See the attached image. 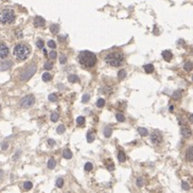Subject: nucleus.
I'll return each mask as SVG.
<instances>
[{
  "mask_svg": "<svg viewBox=\"0 0 193 193\" xmlns=\"http://www.w3.org/2000/svg\"><path fill=\"white\" fill-rule=\"evenodd\" d=\"M36 45H37V47L39 48V49H44V42H42V39H38V40H37Z\"/></svg>",
  "mask_w": 193,
  "mask_h": 193,
  "instance_id": "39",
  "label": "nucleus"
},
{
  "mask_svg": "<svg viewBox=\"0 0 193 193\" xmlns=\"http://www.w3.org/2000/svg\"><path fill=\"white\" fill-rule=\"evenodd\" d=\"M2 175H3V172H2V171H1V170H0V179L2 178Z\"/></svg>",
  "mask_w": 193,
  "mask_h": 193,
  "instance_id": "47",
  "label": "nucleus"
},
{
  "mask_svg": "<svg viewBox=\"0 0 193 193\" xmlns=\"http://www.w3.org/2000/svg\"><path fill=\"white\" fill-rule=\"evenodd\" d=\"M79 62L82 66L86 68H91L97 63V56L90 51H82L79 54Z\"/></svg>",
  "mask_w": 193,
  "mask_h": 193,
  "instance_id": "1",
  "label": "nucleus"
},
{
  "mask_svg": "<svg viewBox=\"0 0 193 193\" xmlns=\"http://www.w3.org/2000/svg\"><path fill=\"white\" fill-rule=\"evenodd\" d=\"M63 185H64L63 178H58V179L56 180V186H57L58 188H62V187H63Z\"/></svg>",
  "mask_w": 193,
  "mask_h": 193,
  "instance_id": "31",
  "label": "nucleus"
},
{
  "mask_svg": "<svg viewBox=\"0 0 193 193\" xmlns=\"http://www.w3.org/2000/svg\"><path fill=\"white\" fill-rule=\"evenodd\" d=\"M186 159H187L188 161L193 162V146H190V148L186 151Z\"/></svg>",
  "mask_w": 193,
  "mask_h": 193,
  "instance_id": "10",
  "label": "nucleus"
},
{
  "mask_svg": "<svg viewBox=\"0 0 193 193\" xmlns=\"http://www.w3.org/2000/svg\"><path fill=\"white\" fill-rule=\"evenodd\" d=\"M162 57H164V61L170 62L171 61V58H172V52L169 50H164V52H162Z\"/></svg>",
  "mask_w": 193,
  "mask_h": 193,
  "instance_id": "13",
  "label": "nucleus"
},
{
  "mask_svg": "<svg viewBox=\"0 0 193 193\" xmlns=\"http://www.w3.org/2000/svg\"><path fill=\"white\" fill-rule=\"evenodd\" d=\"M144 71H146V73H152V72L154 71V66L152 64H148V65L144 66Z\"/></svg>",
  "mask_w": 193,
  "mask_h": 193,
  "instance_id": "14",
  "label": "nucleus"
},
{
  "mask_svg": "<svg viewBox=\"0 0 193 193\" xmlns=\"http://www.w3.org/2000/svg\"><path fill=\"white\" fill-rule=\"evenodd\" d=\"M85 170H86L87 172H89V171H91V170H93V164H90V162H87V164H85Z\"/></svg>",
  "mask_w": 193,
  "mask_h": 193,
  "instance_id": "33",
  "label": "nucleus"
},
{
  "mask_svg": "<svg viewBox=\"0 0 193 193\" xmlns=\"http://www.w3.org/2000/svg\"><path fill=\"white\" fill-rule=\"evenodd\" d=\"M107 161H108V164H106V167H107V169H108L109 171L114 170V164H113L110 160H107Z\"/></svg>",
  "mask_w": 193,
  "mask_h": 193,
  "instance_id": "36",
  "label": "nucleus"
},
{
  "mask_svg": "<svg viewBox=\"0 0 193 193\" xmlns=\"http://www.w3.org/2000/svg\"><path fill=\"white\" fill-rule=\"evenodd\" d=\"M63 156H64V158L70 159L72 157L71 151H70V150H65V151H64V153H63Z\"/></svg>",
  "mask_w": 193,
  "mask_h": 193,
  "instance_id": "16",
  "label": "nucleus"
},
{
  "mask_svg": "<svg viewBox=\"0 0 193 193\" xmlns=\"http://www.w3.org/2000/svg\"><path fill=\"white\" fill-rule=\"evenodd\" d=\"M189 121H190L191 123H193V115H190V116H189Z\"/></svg>",
  "mask_w": 193,
  "mask_h": 193,
  "instance_id": "46",
  "label": "nucleus"
},
{
  "mask_svg": "<svg viewBox=\"0 0 193 193\" xmlns=\"http://www.w3.org/2000/svg\"><path fill=\"white\" fill-rule=\"evenodd\" d=\"M50 30L53 34H57L58 31H60V27H58L57 24H52V26L50 27Z\"/></svg>",
  "mask_w": 193,
  "mask_h": 193,
  "instance_id": "19",
  "label": "nucleus"
},
{
  "mask_svg": "<svg viewBox=\"0 0 193 193\" xmlns=\"http://www.w3.org/2000/svg\"><path fill=\"white\" fill-rule=\"evenodd\" d=\"M35 71H36V66L35 65H31V66H29L28 68H26L24 71L21 72L20 79L22 81H27V80H29L35 73Z\"/></svg>",
  "mask_w": 193,
  "mask_h": 193,
  "instance_id": "5",
  "label": "nucleus"
},
{
  "mask_svg": "<svg viewBox=\"0 0 193 193\" xmlns=\"http://www.w3.org/2000/svg\"><path fill=\"white\" fill-rule=\"evenodd\" d=\"M111 132H113L111 127L110 126H107L105 130H104V136H105L106 138H109V137H110V135H111Z\"/></svg>",
  "mask_w": 193,
  "mask_h": 193,
  "instance_id": "17",
  "label": "nucleus"
},
{
  "mask_svg": "<svg viewBox=\"0 0 193 193\" xmlns=\"http://www.w3.org/2000/svg\"><path fill=\"white\" fill-rule=\"evenodd\" d=\"M180 132H182V135H183L184 137H186V138L190 137L191 134H192V133H191V130L189 128L188 126H183V127H182V131H180Z\"/></svg>",
  "mask_w": 193,
  "mask_h": 193,
  "instance_id": "12",
  "label": "nucleus"
},
{
  "mask_svg": "<svg viewBox=\"0 0 193 193\" xmlns=\"http://www.w3.org/2000/svg\"><path fill=\"white\" fill-rule=\"evenodd\" d=\"M50 118H51V121L52 122H56L58 120V114L57 113H52Z\"/></svg>",
  "mask_w": 193,
  "mask_h": 193,
  "instance_id": "25",
  "label": "nucleus"
},
{
  "mask_svg": "<svg viewBox=\"0 0 193 193\" xmlns=\"http://www.w3.org/2000/svg\"><path fill=\"white\" fill-rule=\"evenodd\" d=\"M180 95H182V93H180L179 90H177V91H175V93H173V98H174L175 100H177V99L180 98Z\"/></svg>",
  "mask_w": 193,
  "mask_h": 193,
  "instance_id": "32",
  "label": "nucleus"
},
{
  "mask_svg": "<svg viewBox=\"0 0 193 193\" xmlns=\"http://www.w3.org/2000/svg\"><path fill=\"white\" fill-rule=\"evenodd\" d=\"M116 118H117V120H118V121H120V122H123L125 120V117L123 116L122 114H117L116 115Z\"/></svg>",
  "mask_w": 193,
  "mask_h": 193,
  "instance_id": "29",
  "label": "nucleus"
},
{
  "mask_svg": "<svg viewBox=\"0 0 193 193\" xmlns=\"http://www.w3.org/2000/svg\"><path fill=\"white\" fill-rule=\"evenodd\" d=\"M56 56H57V54H56V52L55 51H51L50 53H49V57L51 58V60H55L56 58Z\"/></svg>",
  "mask_w": 193,
  "mask_h": 193,
  "instance_id": "35",
  "label": "nucleus"
},
{
  "mask_svg": "<svg viewBox=\"0 0 193 193\" xmlns=\"http://www.w3.org/2000/svg\"><path fill=\"white\" fill-rule=\"evenodd\" d=\"M52 67H53V65H52L51 62H47V63L45 64V69H46V70H50Z\"/></svg>",
  "mask_w": 193,
  "mask_h": 193,
  "instance_id": "37",
  "label": "nucleus"
},
{
  "mask_svg": "<svg viewBox=\"0 0 193 193\" xmlns=\"http://www.w3.org/2000/svg\"><path fill=\"white\" fill-rule=\"evenodd\" d=\"M97 105H98V107H103V106L105 105V101H104V99H99L98 102H97Z\"/></svg>",
  "mask_w": 193,
  "mask_h": 193,
  "instance_id": "30",
  "label": "nucleus"
},
{
  "mask_svg": "<svg viewBox=\"0 0 193 193\" xmlns=\"http://www.w3.org/2000/svg\"><path fill=\"white\" fill-rule=\"evenodd\" d=\"M33 187V185H32L31 182H26V183L24 184V190H30V189Z\"/></svg>",
  "mask_w": 193,
  "mask_h": 193,
  "instance_id": "27",
  "label": "nucleus"
},
{
  "mask_svg": "<svg viewBox=\"0 0 193 193\" xmlns=\"http://www.w3.org/2000/svg\"><path fill=\"white\" fill-rule=\"evenodd\" d=\"M151 140H152V142L155 143V144H159V143L162 141L161 134H160L158 131H154L151 135Z\"/></svg>",
  "mask_w": 193,
  "mask_h": 193,
  "instance_id": "7",
  "label": "nucleus"
},
{
  "mask_svg": "<svg viewBox=\"0 0 193 193\" xmlns=\"http://www.w3.org/2000/svg\"><path fill=\"white\" fill-rule=\"evenodd\" d=\"M138 133H139L141 136H146L148 135V130L144 128V127H139V128H138Z\"/></svg>",
  "mask_w": 193,
  "mask_h": 193,
  "instance_id": "23",
  "label": "nucleus"
},
{
  "mask_svg": "<svg viewBox=\"0 0 193 193\" xmlns=\"http://www.w3.org/2000/svg\"><path fill=\"white\" fill-rule=\"evenodd\" d=\"M9 55V48L5 44L0 42V58H5Z\"/></svg>",
  "mask_w": 193,
  "mask_h": 193,
  "instance_id": "8",
  "label": "nucleus"
},
{
  "mask_svg": "<svg viewBox=\"0 0 193 193\" xmlns=\"http://www.w3.org/2000/svg\"><path fill=\"white\" fill-rule=\"evenodd\" d=\"M93 139H95V135H93V133L89 132L87 134V141H88V142H93Z\"/></svg>",
  "mask_w": 193,
  "mask_h": 193,
  "instance_id": "26",
  "label": "nucleus"
},
{
  "mask_svg": "<svg viewBox=\"0 0 193 193\" xmlns=\"http://www.w3.org/2000/svg\"><path fill=\"white\" fill-rule=\"evenodd\" d=\"M48 99H49V101H51V102H55V101L57 100V97H56L55 93H51V95L48 97Z\"/></svg>",
  "mask_w": 193,
  "mask_h": 193,
  "instance_id": "28",
  "label": "nucleus"
},
{
  "mask_svg": "<svg viewBox=\"0 0 193 193\" xmlns=\"http://www.w3.org/2000/svg\"><path fill=\"white\" fill-rule=\"evenodd\" d=\"M137 185H138V187H142V185H143L142 178H138V179H137Z\"/></svg>",
  "mask_w": 193,
  "mask_h": 193,
  "instance_id": "42",
  "label": "nucleus"
},
{
  "mask_svg": "<svg viewBox=\"0 0 193 193\" xmlns=\"http://www.w3.org/2000/svg\"><path fill=\"white\" fill-rule=\"evenodd\" d=\"M48 143H49V146H54V144H55L54 140H52V139H49V140H48Z\"/></svg>",
  "mask_w": 193,
  "mask_h": 193,
  "instance_id": "45",
  "label": "nucleus"
},
{
  "mask_svg": "<svg viewBox=\"0 0 193 193\" xmlns=\"http://www.w3.org/2000/svg\"><path fill=\"white\" fill-rule=\"evenodd\" d=\"M67 62V56L66 55H62L61 58H60V63L61 64H65Z\"/></svg>",
  "mask_w": 193,
  "mask_h": 193,
  "instance_id": "41",
  "label": "nucleus"
},
{
  "mask_svg": "<svg viewBox=\"0 0 193 193\" xmlns=\"http://www.w3.org/2000/svg\"><path fill=\"white\" fill-rule=\"evenodd\" d=\"M57 134H63V133H65V126L64 125H60V126L57 127Z\"/></svg>",
  "mask_w": 193,
  "mask_h": 193,
  "instance_id": "34",
  "label": "nucleus"
},
{
  "mask_svg": "<svg viewBox=\"0 0 193 193\" xmlns=\"http://www.w3.org/2000/svg\"><path fill=\"white\" fill-rule=\"evenodd\" d=\"M192 80H193V77H192Z\"/></svg>",
  "mask_w": 193,
  "mask_h": 193,
  "instance_id": "50",
  "label": "nucleus"
},
{
  "mask_svg": "<svg viewBox=\"0 0 193 193\" xmlns=\"http://www.w3.org/2000/svg\"><path fill=\"white\" fill-rule=\"evenodd\" d=\"M48 46H49L50 48H52V49H54V48L56 47L55 42H53V40H49V42H48Z\"/></svg>",
  "mask_w": 193,
  "mask_h": 193,
  "instance_id": "40",
  "label": "nucleus"
},
{
  "mask_svg": "<svg viewBox=\"0 0 193 193\" xmlns=\"http://www.w3.org/2000/svg\"><path fill=\"white\" fill-rule=\"evenodd\" d=\"M189 188H190V187H189L188 184H186L185 182H184V183H183V189H184V190H189Z\"/></svg>",
  "mask_w": 193,
  "mask_h": 193,
  "instance_id": "44",
  "label": "nucleus"
},
{
  "mask_svg": "<svg viewBox=\"0 0 193 193\" xmlns=\"http://www.w3.org/2000/svg\"><path fill=\"white\" fill-rule=\"evenodd\" d=\"M34 103H35L34 97L33 95H27V97L21 99L20 106L21 107H24V108H28V107H31Z\"/></svg>",
  "mask_w": 193,
  "mask_h": 193,
  "instance_id": "6",
  "label": "nucleus"
},
{
  "mask_svg": "<svg viewBox=\"0 0 193 193\" xmlns=\"http://www.w3.org/2000/svg\"><path fill=\"white\" fill-rule=\"evenodd\" d=\"M89 98H90V97L88 95H83V98H82V101H83V102H87V101L89 100Z\"/></svg>",
  "mask_w": 193,
  "mask_h": 193,
  "instance_id": "43",
  "label": "nucleus"
},
{
  "mask_svg": "<svg viewBox=\"0 0 193 193\" xmlns=\"http://www.w3.org/2000/svg\"><path fill=\"white\" fill-rule=\"evenodd\" d=\"M55 164H56V162L54 159L53 158L49 159V161H48V168H49V169H53V168L55 167Z\"/></svg>",
  "mask_w": 193,
  "mask_h": 193,
  "instance_id": "22",
  "label": "nucleus"
},
{
  "mask_svg": "<svg viewBox=\"0 0 193 193\" xmlns=\"http://www.w3.org/2000/svg\"><path fill=\"white\" fill-rule=\"evenodd\" d=\"M34 24L37 28H42V27L45 26V19L42 18V17H40V16H37L34 19Z\"/></svg>",
  "mask_w": 193,
  "mask_h": 193,
  "instance_id": "9",
  "label": "nucleus"
},
{
  "mask_svg": "<svg viewBox=\"0 0 193 193\" xmlns=\"http://www.w3.org/2000/svg\"><path fill=\"white\" fill-rule=\"evenodd\" d=\"M118 159H119L120 162H124L125 160H126V157H125V154L123 153L122 151L119 152V154H118Z\"/></svg>",
  "mask_w": 193,
  "mask_h": 193,
  "instance_id": "18",
  "label": "nucleus"
},
{
  "mask_svg": "<svg viewBox=\"0 0 193 193\" xmlns=\"http://www.w3.org/2000/svg\"><path fill=\"white\" fill-rule=\"evenodd\" d=\"M125 77H126V71H125V70H120V71L118 72V77H119L120 80L124 79Z\"/></svg>",
  "mask_w": 193,
  "mask_h": 193,
  "instance_id": "24",
  "label": "nucleus"
},
{
  "mask_svg": "<svg viewBox=\"0 0 193 193\" xmlns=\"http://www.w3.org/2000/svg\"><path fill=\"white\" fill-rule=\"evenodd\" d=\"M84 121H85V118H84V117H79V118L77 119V123L79 125L83 124V123H84Z\"/></svg>",
  "mask_w": 193,
  "mask_h": 193,
  "instance_id": "38",
  "label": "nucleus"
},
{
  "mask_svg": "<svg viewBox=\"0 0 193 193\" xmlns=\"http://www.w3.org/2000/svg\"><path fill=\"white\" fill-rule=\"evenodd\" d=\"M44 54H45V55H47L48 53H47V50H46L45 48H44Z\"/></svg>",
  "mask_w": 193,
  "mask_h": 193,
  "instance_id": "48",
  "label": "nucleus"
},
{
  "mask_svg": "<svg viewBox=\"0 0 193 193\" xmlns=\"http://www.w3.org/2000/svg\"><path fill=\"white\" fill-rule=\"evenodd\" d=\"M30 52H31V49L26 44H18V45H16L13 50L14 56L17 60H20V61H24V60H27V58L29 57Z\"/></svg>",
  "mask_w": 193,
  "mask_h": 193,
  "instance_id": "2",
  "label": "nucleus"
},
{
  "mask_svg": "<svg viewBox=\"0 0 193 193\" xmlns=\"http://www.w3.org/2000/svg\"><path fill=\"white\" fill-rule=\"evenodd\" d=\"M68 80H69V82L77 83V81H79V77H77V75H75V74H71V75H69Z\"/></svg>",
  "mask_w": 193,
  "mask_h": 193,
  "instance_id": "21",
  "label": "nucleus"
},
{
  "mask_svg": "<svg viewBox=\"0 0 193 193\" xmlns=\"http://www.w3.org/2000/svg\"><path fill=\"white\" fill-rule=\"evenodd\" d=\"M8 146V144H6V143H4V144H3L2 148H3V149H6V148H8V146Z\"/></svg>",
  "mask_w": 193,
  "mask_h": 193,
  "instance_id": "49",
  "label": "nucleus"
},
{
  "mask_svg": "<svg viewBox=\"0 0 193 193\" xmlns=\"http://www.w3.org/2000/svg\"><path fill=\"white\" fill-rule=\"evenodd\" d=\"M12 66V63L10 61H5V62H0V71L2 70H6L10 67Z\"/></svg>",
  "mask_w": 193,
  "mask_h": 193,
  "instance_id": "11",
  "label": "nucleus"
},
{
  "mask_svg": "<svg viewBox=\"0 0 193 193\" xmlns=\"http://www.w3.org/2000/svg\"><path fill=\"white\" fill-rule=\"evenodd\" d=\"M15 20V13L11 9H3L0 10V22L3 24H13Z\"/></svg>",
  "mask_w": 193,
  "mask_h": 193,
  "instance_id": "4",
  "label": "nucleus"
},
{
  "mask_svg": "<svg viewBox=\"0 0 193 193\" xmlns=\"http://www.w3.org/2000/svg\"><path fill=\"white\" fill-rule=\"evenodd\" d=\"M51 79H52V75H51L50 73L45 72V73L42 74V81H44V82H49Z\"/></svg>",
  "mask_w": 193,
  "mask_h": 193,
  "instance_id": "15",
  "label": "nucleus"
},
{
  "mask_svg": "<svg viewBox=\"0 0 193 193\" xmlns=\"http://www.w3.org/2000/svg\"><path fill=\"white\" fill-rule=\"evenodd\" d=\"M184 68H185V70H187V71H190V70H192V69H193L192 62H187V63L184 65Z\"/></svg>",
  "mask_w": 193,
  "mask_h": 193,
  "instance_id": "20",
  "label": "nucleus"
},
{
  "mask_svg": "<svg viewBox=\"0 0 193 193\" xmlns=\"http://www.w3.org/2000/svg\"><path fill=\"white\" fill-rule=\"evenodd\" d=\"M105 62L107 65L113 67H119L123 63V55L120 52L109 53L105 56Z\"/></svg>",
  "mask_w": 193,
  "mask_h": 193,
  "instance_id": "3",
  "label": "nucleus"
}]
</instances>
